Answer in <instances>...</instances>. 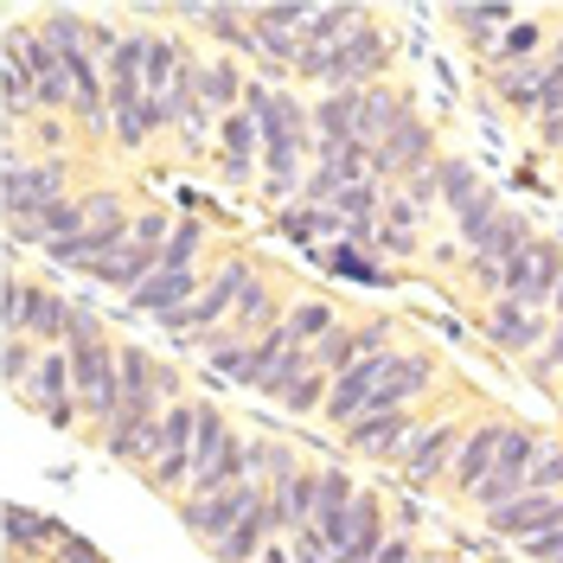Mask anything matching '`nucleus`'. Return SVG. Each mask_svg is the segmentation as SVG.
<instances>
[{
    "mask_svg": "<svg viewBox=\"0 0 563 563\" xmlns=\"http://www.w3.org/2000/svg\"><path fill=\"white\" fill-rule=\"evenodd\" d=\"M385 70H390V38H385V26H358V33H352L346 45H333V52H301L295 77L327 84V90H372Z\"/></svg>",
    "mask_w": 563,
    "mask_h": 563,
    "instance_id": "1",
    "label": "nucleus"
},
{
    "mask_svg": "<svg viewBox=\"0 0 563 563\" xmlns=\"http://www.w3.org/2000/svg\"><path fill=\"white\" fill-rule=\"evenodd\" d=\"M65 179H70L65 154L13 161V167H7V179H0V199H7V224H33L38 211H52L58 199H70Z\"/></svg>",
    "mask_w": 563,
    "mask_h": 563,
    "instance_id": "2",
    "label": "nucleus"
},
{
    "mask_svg": "<svg viewBox=\"0 0 563 563\" xmlns=\"http://www.w3.org/2000/svg\"><path fill=\"white\" fill-rule=\"evenodd\" d=\"M250 263L244 256H224L218 269L206 276V295L192 301V308H179V314H167V327L174 333H186V327H199L192 340H206V333H218V327H231V314H238V301H244V288H250Z\"/></svg>",
    "mask_w": 563,
    "mask_h": 563,
    "instance_id": "3",
    "label": "nucleus"
},
{
    "mask_svg": "<svg viewBox=\"0 0 563 563\" xmlns=\"http://www.w3.org/2000/svg\"><path fill=\"white\" fill-rule=\"evenodd\" d=\"M544 455V435L538 429H526V422H506V442H499V461H493V474L481 481V493H474V506L481 512H499V506H512L519 493H526L531 481V461Z\"/></svg>",
    "mask_w": 563,
    "mask_h": 563,
    "instance_id": "4",
    "label": "nucleus"
},
{
    "mask_svg": "<svg viewBox=\"0 0 563 563\" xmlns=\"http://www.w3.org/2000/svg\"><path fill=\"white\" fill-rule=\"evenodd\" d=\"M558 282H563V244L551 238H531L512 263H506V301H519V308H551L558 301Z\"/></svg>",
    "mask_w": 563,
    "mask_h": 563,
    "instance_id": "5",
    "label": "nucleus"
},
{
    "mask_svg": "<svg viewBox=\"0 0 563 563\" xmlns=\"http://www.w3.org/2000/svg\"><path fill=\"white\" fill-rule=\"evenodd\" d=\"M263 499H269V481H238L231 493H211V499H179V519H186V531H192V538L218 544V538L238 526L244 512H256Z\"/></svg>",
    "mask_w": 563,
    "mask_h": 563,
    "instance_id": "6",
    "label": "nucleus"
},
{
    "mask_svg": "<svg viewBox=\"0 0 563 563\" xmlns=\"http://www.w3.org/2000/svg\"><path fill=\"white\" fill-rule=\"evenodd\" d=\"M461 442H467V422L461 417L422 422V435L410 442V455H404V481H410V487H442L449 467H455V455H461Z\"/></svg>",
    "mask_w": 563,
    "mask_h": 563,
    "instance_id": "7",
    "label": "nucleus"
},
{
    "mask_svg": "<svg viewBox=\"0 0 563 563\" xmlns=\"http://www.w3.org/2000/svg\"><path fill=\"white\" fill-rule=\"evenodd\" d=\"M435 378H442L435 352H429V346H404L397 358H390L385 385L372 390L365 417H372V410H417V397H429V390H435Z\"/></svg>",
    "mask_w": 563,
    "mask_h": 563,
    "instance_id": "8",
    "label": "nucleus"
},
{
    "mask_svg": "<svg viewBox=\"0 0 563 563\" xmlns=\"http://www.w3.org/2000/svg\"><path fill=\"white\" fill-rule=\"evenodd\" d=\"M378 352H397V320H358V327H333L327 340L314 346V365L327 372V378H340L346 365H358V358H378Z\"/></svg>",
    "mask_w": 563,
    "mask_h": 563,
    "instance_id": "9",
    "label": "nucleus"
},
{
    "mask_svg": "<svg viewBox=\"0 0 563 563\" xmlns=\"http://www.w3.org/2000/svg\"><path fill=\"white\" fill-rule=\"evenodd\" d=\"M352 442V455H372V461H404L410 455V442L422 435L417 410H372V417H358L352 429H340Z\"/></svg>",
    "mask_w": 563,
    "mask_h": 563,
    "instance_id": "10",
    "label": "nucleus"
},
{
    "mask_svg": "<svg viewBox=\"0 0 563 563\" xmlns=\"http://www.w3.org/2000/svg\"><path fill=\"white\" fill-rule=\"evenodd\" d=\"M435 161H442V154H435V135L422 129L417 115H404V122L390 129V141L372 154V179H397V174L410 179V174H422V167H435Z\"/></svg>",
    "mask_w": 563,
    "mask_h": 563,
    "instance_id": "11",
    "label": "nucleus"
},
{
    "mask_svg": "<svg viewBox=\"0 0 563 563\" xmlns=\"http://www.w3.org/2000/svg\"><path fill=\"white\" fill-rule=\"evenodd\" d=\"M499 442H506V422L487 417L467 429V442H461L455 467H449V493H461V499H474L481 493V481L493 474V461H499Z\"/></svg>",
    "mask_w": 563,
    "mask_h": 563,
    "instance_id": "12",
    "label": "nucleus"
},
{
    "mask_svg": "<svg viewBox=\"0 0 563 563\" xmlns=\"http://www.w3.org/2000/svg\"><path fill=\"white\" fill-rule=\"evenodd\" d=\"M544 333H551V320L538 314V308H519V301H493V314H487V340H493V352H512V358H538V352H544Z\"/></svg>",
    "mask_w": 563,
    "mask_h": 563,
    "instance_id": "13",
    "label": "nucleus"
},
{
    "mask_svg": "<svg viewBox=\"0 0 563 563\" xmlns=\"http://www.w3.org/2000/svg\"><path fill=\"white\" fill-rule=\"evenodd\" d=\"M493 538H538V531H558L563 526V493H519L512 506H499V512H487Z\"/></svg>",
    "mask_w": 563,
    "mask_h": 563,
    "instance_id": "14",
    "label": "nucleus"
},
{
    "mask_svg": "<svg viewBox=\"0 0 563 563\" xmlns=\"http://www.w3.org/2000/svg\"><path fill=\"white\" fill-rule=\"evenodd\" d=\"M199 295H206V276H199V269H161V276H147L135 295H129V308L167 320V314H179V308H192Z\"/></svg>",
    "mask_w": 563,
    "mask_h": 563,
    "instance_id": "15",
    "label": "nucleus"
},
{
    "mask_svg": "<svg viewBox=\"0 0 563 563\" xmlns=\"http://www.w3.org/2000/svg\"><path fill=\"white\" fill-rule=\"evenodd\" d=\"M385 506H378V493L358 487V499H352V519H346V538H340V551H333V563H378V551H385Z\"/></svg>",
    "mask_w": 563,
    "mask_h": 563,
    "instance_id": "16",
    "label": "nucleus"
},
{
    "mask_svg": "<svg viewBox=\"0 0 563 563\" xmlns=\"http://www.w3.org/2000/svg\"><path fill=\"white\" fill-rule=\"evenodd\" d=\"M65 544V526L58 519H45L33 506H7V558H45V551H58Z\"/></svg>",
    "mask_w": 563,
    "mask_h": 563,
    "instance_id": "17",
    "label": "nucleus"
},
{
    "mask_svg": "<svg viewBox=\"0 0 563 563\" xmlns=\"http://www.w3.org/2000/svg\"><path fill=\"white\" fill-rule=\"evenodd\" d=\"M70 314H77V301H65L58 288H45V282H33V301H26V340H38V346H65L70 340Z\"/></svg>",
    "mask_w": 563,
    "mask_h": 563,
    "instance_id": "18",
    "label": "nucleus"
},
{
    "mask_svg": "<svg viewBox=\"0 0 563 563\" xmlns=\"http://www.w3.org/2000/svg\"><path fill=\"white\" fill-rule=\"evenodd\" d=\"M410 115V103L390 90V84H372L365 97H358V129H352V141H365V147H385L390 129Z\"/></svg>",
    "mask_w": 563,
    "mask_h": 563,
    "instance_id": "19",
    "label": "nucleus"
},
{
    "mask_svg": "<svg viewBox=\"0 0 563 563\" xmlns=\"http://www.w3.org/2000/svg\"><path fill=\"white\" fill-rule=\"evenodd\" d=\"M269 544H276V531H269V499H263L256 512H244L238 526L211 544V558H218V563H256Z\"/></svg>",
    "mask_w": 563,
    "mask_h": 563,
    "instance_id": "20",
    "label": "nucleus"
},
{
    "mask_svg": "<svg viewBox=\"0 0 563 563\" xmlns=\"http://www.w3.org/2000/svg\"><path fill=\"white\" fill-rule=\"evenodd\" d=\"M161 269H167V250H147V244L129 238V250H115L103 269H97V282H103V288H122V295H135L141 282L161 276Z\"/></svg>",
    "mask_w": 563,
    "mask_h": 563,
    "instance_id": "21",
    "label": "nucleus"
},
{
    "mask_svg": "<svg viewBox=\"0 0 563 563\" xmlns=\"http://www.w3.org/2000/svg\"><path fill=\"white\" fill-rule=\"evenodd\" d=\"M161 129H174V115H167L161 97H141V103H129V109H115V115H109V135L122 141V147H147Z\"/></svg>",
    "mask_w": 563,
    "mask_h": 563,
    "instance_id": "22",
    "label": "nucleus"
},
{
    "mask_svg": "<svg viewBox=\"0 0 563 563\" xmlns=\"http://www.w3.org/2000/svg\"><path fill=\"white\" fill-rule=\"evenodd\" d=\"M358 97L365 90H327L314 103V147H340V141H352V129H358Z\"/></svg>",
    "mask_w": 563,
    "mask_h": 563,
    "instance_id": "23",
    "label": "nucleus"
},
{
    "mask_svg": "<svg viewBox=\"0 0 563 563\" xmlns=\"http://www.w3.org/2000/svg\"><path fill=\"white\" fill-rule=\"evenodd\" d=\"M288 320V308H282V295L269 288V282H250L244 301H238V314H231V333H244V340H263L269 327H282Z\"/></svg>",
    "mask_w": 563,
    "mask_h": 563,
    "instance_id": "24",
    "label": "nucleus"
},
{
    "mask_svg": "<svg viewBox=\"0 0 563 563\" xmlns=\"http://www.w3.org/2000/svg\"><path fill=\"white\" fill-rule=\"evenodd\" d=\"M449 20H455L461 33L474 38V45H499L506 38V26H519V7L512 0H487V7H449Z\"/></svg>",
    "mask_w": 563,
    "mask_h": 563,
    "instance_id": "25",
    "label": "nucleus"
},
{
    "mask_svg": "<svg viewBox=\"0 0 563 563\" xmlns=\"http://www.w3.org/2000/svg\"><path fill=\"white\" fill-rule=\"evenodd\" d=\"M544 77H551V65H544V58H531V65H512V70H493V97H499L506 109H526V115H538Z\"/></svg>",
    "mask_w": 563,
    "mask_h": 563,
    "instance_id": "26",
    "label": "nucleus"
},
{
    "mask_svg": "<svg viewBox=\"0 0 563 563\" xmlns=\"http://www.w3.org/2000/svg\"><path fill=\"white\" fill-rule=\"evenodd\" d=\"M250 346H256V340L231 333V327H218V333H206V340H199V352H206L211 372H224L231 385H244V390H250Z\"/></svg>",
    "mask_w": 563,
    "mask_h": 563,
    "instance_id": "27",
    "label": "nucleus"
},
{
    "mask_svg": "<svg viewBox=\"0 0 563 563\" xmlns=\"http://www.w3.org/2000/svg\"><path fill=\"white\" fill-rule=\"evenodd\" d=\"M244 70L231 65V58H211L206 70H199V103L211 109V115H218V109H224V115H231V109H244Z\"/></svg>",
    "mask_w": 563,
    "mask_h": 563,
    "instance_id": "28",
    "label": "nucleus"
},
{
    "mask_svg": "<svg viewBox=\"0 0 563 563\" xmlns=\"http://www.w3.org/2000/svg\"><path fill=\"white\" fill-rule=\"evenodd\" d=\"M333 327H346V320H340V308H333L327 295H301V301L288 308V333H295V346H320Z\"/></svg>",
    "mask_w": 563,
    "mask_h": 563,
    "instance_id": "29",
    "label": "nucleus"
},
{
    "mask_svg": "<svg viewBox=\"0 0 563 563\" xmlns=\"http://www.w3.org/2000/svg\"><path fill=\"white\" fill-rule=\"evenodd\" d=\"M218 154H231V161H263V122H256L250 109L218 115Z\"/></svg>",
    "mask_w": 563,
    "mask_h": 563,
    "instance_id": "30",
    "label": "nucleus"
},
{
    "mask_svg": "<svg viewBox=\"0 0 563 563\" xmlns=\"http://www.w3.org/2000/svg\"><path fill=\"white\" fill-rule=\"evenodd\" d=\"M499 211H506V206H499V192H493V186H481V192L455 211V238H461V250H467V256L487 244V231H493V218H499Z\"/></svg>",
    "mask_w": 563,
    "mask_h": 563,
    "instance_id": "31",
    "label": "nucleus"
},
{
    "mask_svg": "<svg viewBox=\"0 0 563 563\" xmlns=\"http://www.w3.org/2000/svg\"><path fill=\"white\" fill-rule=\"evenodd\" d=\"M320 263H327L333 276L358 282V288H378V282H385V269H378V256H372V250H365V244H352V238H340V244L327 250Z\"/></svg>",
    "mask_w": 563,
    "mask_h": 563,
    "instance_id": "32",
    "label": "nucleus"
},
{
    "mask_svg": "<svg viewBox=\"0 0 563 563\" xmlns=\"http://www.w3.org/2000/svg\"><path fill=\"white\" fill-rule=\"evenodd\" d=\"M308 372H320V365H314V346H288V352L276 358V365H269V378L256 385V397H269V404H282V397H288V390L301 385Z\"/></svg>",
    "mask_w": 563,
    "mask_h": 563,
    "instance_id": "33",
    "label": "nucleus"
},
{
    "mask_svg": "<svg viewBox=\"0 0 563 563\" xmlns=\"http://www.w3.org/2000/svg\"><path fill=\"white\" fill-rule=\"evenodd\" d=\"M538 45H544V20H519V26H506V38L493 45L487 58H493V70H512V65H531Z\"/></svg>",
    "mask_w": 563,
    "mask_h": 563,
    "instance_id": "34",
    "label": "nucleus"
},
{
    "mask_svg": "<svg viewBox=\"0 0 563 563\" xmlns=\"http://www.w3.org/2000/svg\"><path fill=\"white\" fill-rule=\"evenodd\" d=\"M526 244H531V224L519 218V211H499V218H493V231H487V244L474 250V256H493V263H512V256H519Z\"/></svg>",
    "mask_w": 563,
    "mask_h": 563,
    "instance_id": "35",
    "label": "nucleus"
},
{
    "mask_svg": "<svg viewBox=\"0 0 563 563\" xmlns=\"http://www.w3.org/2000/svg\"><path fill=\"white\" fill-rule=\"evenodd\" d=\"M282 231H288L295 244H314V238H327V231L346 238V218H340V211H320V206H288L282 211Z\"/></svg>",
    "mask_w": 563,
    "mask_h": 563,
    "instance_id": "36",
    "label": "nucleus"
},
{
    "mask_svg": "<svg viewBox=\"0 0 563 563\" xmlns=\"http://www.w3.org/2000/svg\"><path fill=\"white\" fill-rule=\"evenodd\" d=\"M38 33L52 38L65 58H70V52H90V20H84V13H65V7H52V13L38 20Z\"/></svg>",
    "mask_w": 563,
    "mask_h": 563,
    "instance_id": "37",
    "label": "nucleus"
},
{
    "mask_svg": "<svg viewBox=\"0 0 563 563\" xmlns=\"http://www.w3.org/2000/svg\"><path fill=\"white\" fill-rule=\"evenodd\" d=\"M38 340H26V333H7V346H0V372H7V385H33V372H38Z\"/></svg>",
    "mask_w": 563,
    "mask_h": 563,
    "instance_id": "38",
    "label": "nucleus"
},
{
    "mask_svg": "<svg viewBox=\"0 0 563 563\" xmlns=\"http://www.w3.org/2000/svg\"><path fill=\"white\" fill-rule=\"evenodd\" d=\"M435 179H442V199H449V211H461L474 192H481V174H474L467 161H449V154L435 161Z\"/></svg>",
    "mask_w": 563,
    "mask_h": 563,
    "instance_id": "39",
    "label": "nucleus"
},
{
    "mask_svg": "<svg viewBox=\"0 0 563 563\" xmlns=\"http://www.w3.org/2000/svg\"><path fill=\"white\" fill-rule=\"evenodd\" d=\"M199 250H206V224H199V218L174 224V238H167V269H199Z\"/></svg>",
    "mask_w": 563,
    "mask_h": 563,
    "instance_id": "40",
    "label": "nucleus"
},
{
    "mask_svg": "<svg viewBox=\"0 0 563 563\" xmlns=\"http://www.w3.org/2000/svg\"><path fill=\"white\" fill-rule=\"evenodd\" d=\"M327 390H333V378H327V372H308L301 385L282 397V410H288V417H314V410H327Z\"/></svg>",
    "mask_w": 563,
    "mask_h": 563,
    "instance_id": "41",
    "label": "nucleus"
},
{
    "mask_svg": "<svg viewBox=\"0 0 563 563\" xmlns=\"http://www.w3.org/2000/svg\"><path fill=\"white\" fill-rule=\"evenodd\" d=\"M526 493H563V449H558V442H544V455L531 461Z\"/></svg>",
    "mask_w": 563,
    "mask_h": 563,
    "instance_id": "42",
    "label": "nucleus"
},
{
    "mask_svg": "<svg viewBox=\"0 0 563 563\" xmlns=\"http://www.w3.org/2000/svg\"><path fill=\"white\" fill-rule=\"evenodd\" d=\"M129 238H135V244H147V250H167V238H174V224H167L161 211H135Z\"/></svg>",
    "mask_w": 563,
    "mask_h": 563,
    "instance_id": "43",
    "label": "nucleus"
},
{
    "mask_svg": "<svg viewBox=\"0 0 563 563\" xmlns=\"http://www.w3.org/2000/svg\"><path fill=\"white\" fill-rule=\"evenodd\" d=\"M0 295H7V333H20V327H26V301H33V282H26V276H7V288H0Z\"/></svg>",
    "mask_w": 563,
    "mask_h": 563,
    "instance_id": "44",
    "label": "nucleus"
},
{
    "mask_svg": "<svg viewBox=\"0 0 563 563\" xmlns=\"http://www.w3.org/2000/svg\"><path fill=\"white\" fill-rule=\"evenodd\" d=\"M519 551H526L531 563H563V526H558V531H538V538H526Z\"/></svg>",
    "mask_w": 563,
    "mask_h": 563,
    "instance_id": "45",
    "label": "nucleus"
},
{
    "mask_svg": "<svg viewBox=\"0 0 563 563\" xmlns=\"http://www.w3.org/2000/svg\"><path fill=\"white\" fill-rule=\"evenodd\" d=\"M52 558H58V563H109L103 551H97V544H84V538H70V531H65V544H58Z\"/></svg>",
    "mask_w": 563,
    "mask_h": 563,
    "instance_id": "46",
    "label": "nucleus"
},
{
    "mask_svg": "<svg viewBox=\"0 0 563 563\" xmlns=\"http://www.w3.org/2000/svg\"><path fill=\"white\" fill-rule=\"evenodd\" d=\"M378 563H417V544H410V538H385Z\"/></svg>",
    "mask_w": 563,
    "mask_h": 563,
    "instance_id": "47",
    "label": "nucleus"
},
{
    "mask_svg": "<svg viewBox=\"0 0 563 563\" xmlns=\"http://www.w3.org/2000/svg\"><path fill=\"white\" fill-rule=\"evenodd\" d=\"M218 167H224V179H256V161H231V154H218Z\"/></svg>",
    "mask_w": 563,
    "mask_h": 563,
    "instance_id": "48",
    "label": "nucleus"
},
{
    "mask_svg": "<svg viewBox=\"0 0 563 563\" xmlns=\"http://www.w3.org/2000/svg\"><path fill=\"white\" fill-rule=\"evenodd\" d=\"M256 563H295V544H269V551H263Z\"/></svg>",
    "mask_w": 563,
    "mask_h": 563,
    "instance_id": "49",
    "label": "nucleus"
},
{
    "mask_svg": "<svg viewBox=\"0 0 563 563\" xmlns=\"http://www.w3.org/2000/svg\"><path fill=\"white\" fill-rule=\"evenodd\" d=\"M551 308H558V320H563V282H558V301H551Z\"/></svg>",
    "mask_w": 563,
    "mask_h": 563,
    "instance_id": "50",
    "label": "nucleus"
},
{
    "mask_svg": "<svg viewBox=\"0 0 563 563\" xmlns=\"http://www.w3.org/2000/svg\"><path fill=\"white\" fill-rule=\"evenodd\" d=\"M7 563H38V558H7Z\"/></svg>",
    "mask_w": 563,
    "mask_h": 563,
    "instance_id": "51",
    "label": "nucleus"
},
{
    "mask_svg": "<svg viewBox=\"0 0 563 563\" xmlns=\"http://www.w3.org/2000/svg\"><path fill=\"white\" fill-rule=\"evenodd\" d=\"M435 563H461V558H435Z\"/></svg>",
    "mask_w": 563,
    "mask_h": 563,
    "instance_id": "52",
    "label": "nucleus"
}]
</instances>
